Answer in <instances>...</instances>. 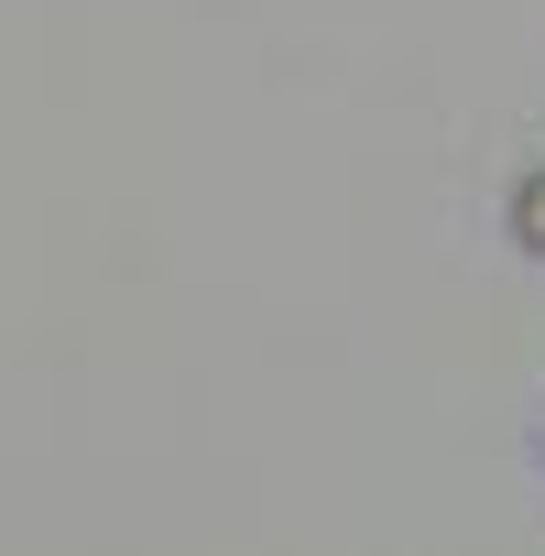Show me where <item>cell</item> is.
Instances as JSON below:
<instances>
[{
    "instance_id": "cell-1",
    "label": "cell",
    "mask_w": 545,
    "mask_h": 556,
    "mask_svg": "<svg viewBox=\"0 0 545 556\" xmlns=\"http://www.w3.org/2000/svg\"><path fill=\"white\" fill-rule=\"evenodd\" d=\"M523 240H534V251H545V175H534V186H523Z\"/></svg>"
}]
</instances>
